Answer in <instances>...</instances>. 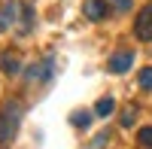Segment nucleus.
<instances>
[{
    "label": "nucleus",
    "mask_w": 152,
    "mask_h": 149,
    "mask_svg": "<svg viewBox=\"0 0 152 149\" xmlns=\"http://www.w3.org/2000/svg\"><path fill=\"white\" fill-rule=\"evenodd\" d=\"M21 119H24L21 101H6L3 107H0V143H12L15 140Z\"/></svg>",
    "instance_id": "obj_1"
},
{
    "label": "nucleus",
    "mask_w": 152,
    "mask_h": 149,
    "mask_svg": "<svg viewBox=\"0 0 152 149\" xmlns=\"http://www.w3.org/2000/svg\"><path fill=\"white\" fill-rule=\"evenodd\" d=\"M134 34L137 40H152V3H146L140 12H137V21H134Z\"/></svg>",
    "instance_id": "obj_2"
},
{
    "label": "nucleus",
    "mask_w": 152,
    "mask_h": 149,
    "mask_svg": "<svg viewBox=\"0 0 152 149\" xmlns=\"http://www.w3.org/2000/svg\"><path fill=\"white\" fill-rule=\"evenodd\" d=\"M107 0H85L82 3V15L88 18V21H104L107 18Z\"/></svg>",
    "instance_id": "obj_3"
},
{
    "label": "nucleus",
    "mask_w": 152,
    "mask_h": 149,
    "mask_svg": "<svg viewBox=\"0 0 152 149\" xmlns=\"http://www.w3.org/2000/svg\"><path fill=\"white\" fill-rule=\"evenodd\" d=\"M131 64H134V52H131V49H122V52H116L110 58V70L113 73H128Z\"/></svg>",
    "instance_id": "obj_4"
},
{
    "label": "nucleus",
    "mask_w": 152,
    "mask_h": 149,
    "mask_svg": "<svg viewBox=\"0 0 152 149\" xmlns=\"http://www.w3.org/2000/svg\"><path fill=\"white\" fill-rule=\"evenodd\" d=\"M52 67H55V61H52V58H46L43 64H31V67H28V79H31V82H34V79L49 82V79H52V73H55Z\"/></svg>",
    "instance_id": "obj_5"
},
{
    "label": "nucleus",
    "mask_w": 152,
    "mask_h": 149,
    "mask_svg": "<svg viewBox=\"0 0 152 149\" xmlns=\"http://www.w3.org/2000/svg\"><path fill=\"white\" fill-rule=\"evenodd\" d=\"M0 70H3L6 76L21 73V58L18 55H9V52H0Z\"/></svg>",
    "instance_id": "obj_6"
},
{
    "label": "nucleus",
    "mask_w": 152,
    "mask_h": 149,
    "mask_svg": "<svg viewBox=\"0 0 152 149\" xmlns=\"http://www.w3.org/2000/svg\"><path fill=\"white\" fill-rule=\"evenodd\" d=\"M21 12V6L18 3H6V6H0V31H6V28H12L15 24V15Z\"/></svg>",
    "instance_id": "obj_7"
},
{
    "label": "nucleus",
    "mask_w": 152,
    "mask_h": 149,
    "mask_svg": "<svg viewBox=\"0 0 152 149\" xmlns=\"http://www.w3.org/2000/svg\"><path fill=\"white\" fill-rule=\"evenodd\" d=\"M113 110H116V97H100V101L94 104V116H104L107 119Z\"/></svg>",
    "instance_id": "obj_8"
},
{
    "label": "nucleus",
    "mask_w": 152,
    "mask_h": 149,
    "mask_svg": "<svg viewBox=\"0 0 152 149\" xmlns=\"http://www.w3.org/2000/svg\"><path fill=\"white\" fill-rule=\"evenodd\" d=\"M34 18H37V15H34V6H28V3H24V6H21V28H18V31H21V34H31Z\"/></svg>",
    "instance_id": "obj_9"
},
{
    "label": "nucleus",
    "mask_w": 152,
    "mask_h": 149,
    "mask_svg": "<svg viewBox=\"0 0 152 149\" xmlns=\"http://www.w3.org/2000/svg\"><path fill=\"white\" fill-rule=\"evenodd\" d=\"M70 122L76 128H88V125H91V113H88V110H76V113L70 116Z\"/></svg>",
    "instance_id": "obj_10"
},
{
    "label": "nucleus",
    "mask_w": 152,
    "mask_h": 149,
    "mask_svg": "<svg viewBox=\"0 0 152 149\" xmlns=\"http://www.w3.org/2000/svg\"><path fill=\"white\" fill-rule=\"evenodd\" d=\"M134 119H137V107H125L119 122H122V128H131V125H134Z\"/></svg>",
    "instance_id": "obj_11"
},
{
    "label": "nucleus",
    "mask_w": 152,
    "mask_h": 149,
    "mask_svg": "<svg viewBox=\"0 0 152 149\" xmlns=\"http://www.w3.org/2000/svg\"><path fill=\"white\" fill-rule=\"evenodd\" d=\"M137 143H140V146H149V149H152V125H149V128H140V131H137Z\"/></svg>",
    "instance_id": "obj_12"
},
{
    "label": "nucleus",
    "mask_w": 152,
    "mask_h": 149,
    "mask_svg": "<svg viewBox=\"0 0 152 149\" xmlns=\"http://www.w3.org/2000/svg\"><path fill=\"white\" fill-rule=\"evenodd\" d=\"M140 88L152 91V67H143V70H140Z\"/></svg>",
    "instance_id": "obj_13"
},
{
    "label": "nucleus",
    "mask_w": 152,
    "mask_h": 149,
    "mask_svg": "<svg viewBox=\"0 0 152 149\" xmlns=\"http://www.w3.org/2000/svg\"><path fill=\"white\" fill-rule=\"evenodd\" d=\"M104 143H110V131H100L97 137L91 140V146H88V149H104Z\"/></svg>",
    "instance_id": "obj_14"
},
{
    "label": "nucleus",
    "mask_w": 152,
    "mask_h": 149,
    "mask_svg": "<svg viewBox=\"0 0 152 149\" xmlns=\"http://www.w3.org/2000/svg\"><path fill=\"white\" fill-rule=\"evenodd\" d=\"M116 6H119V9H128V6H131V0H116Z\"/></svg>",
    "instance_id": "obj_15"
}]
</instances>
